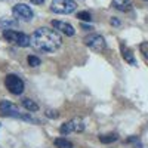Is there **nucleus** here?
<instances>
[{"mask_svg":"<svg viewBox=\"0 0 148 148\" xmlns=\"http://www.w3.org/2000/svg\"><path fill=\"white\" fill-rule=\"evenodd\" d=\"M30 39L33 47L40 52H55L62 45V37H61L59 31L47 27L37 28Z\"/></svg>","mask_w":148,"mask_h":148,"instance_id":"1","label":"nucleus"},{"mask_svg":"<svg viewBox=\"0 0 148 148\" xmlns=\"http://www.w3.org/2000/svg\"><path fill=\"white\" fill-rule=\"evenodd\" d=\"M121 53H123V58H125L130 65H136V59H135V56H133L130 49H126L125 46L121 45Z\"/></svg>","mask_w":148,"mask_h":148,"instance_id":"13","label":"nucleus"},{"mask_svg":"<svg viewBox=\"0 0 148 148\" xmlns=\"http://www.w3.org/2000/svg\"><path fill=\"white\" fill-rule=\"evenodd\" d=\"M84 130V123L82 119L79 117H74L68 121H65L62 126H61L59 132L61 135H70V133H80Z\"/></svg>","mask_w":148,"mask_h":148,"instance_id":"7","label":"nucleus"},{"mask_svg":"<svg viewBox=\"0 0 148 148\" xmlns=\"http://www.w3.org/2000/svg\"><path fill=\"white\" fill-rule=\"evenodd\" d=\"M113 8L120 10V12H129L132 9V2L130 0H113Z\"/></svg>","mask_w":148,"mask_h":148,"instance_id":"10","label":"nucleus"},{"mask_svg":"<svg viewBox=\"0 0 148 148\" xmlns=\"http://www.w3.org/2000/svg\"><path fill=\"white\" fill-rule=\"evenodd\" d=\"M84 45L88 47H90L92 51H95V52H104L107 49L105 39L101 34H96V33H92L89 36H86L84 37Z\"/></svg>","mask_w":148,"mask_h":148,"instance_id":"4","label":"nucleus"},{"mask_svg":"<svg viewBox=\"0 0 148 148\" xmlns=\"http://www.w3.org/2000/svg\"><path fill=\"white\" fill-rule=\"evenodd\" d=\"M5 86L12 95H22L24 92V82L16 74H8L5 79Z\"/></svg>","mask_w":148,"mask_h":148,"instance_id":"5","label":"nucleus"},{"mask_svg":"<svg viewBox=\"0 0 148 148\" xmlns=\"http://www.w3.org/2000/svg\"><path fill=\"white\" fill-rule=\"evenodd\" d=\"M82 27H83L84 30H90V27H88V25H84V24H82Z\"/></svg>","mask_w":148,"mask_h":148,"instance_id":"21","label":"nucleus"},{"mask_svg":"<svg viewBox=\"0 0 148 148\" xmlns=\"http://www.w3.org/2000/svg\"><path fill=\"white\" fill-rule=\"evenodd\" d=\"M144 2H148V0H144Z\"/></svg>","mask_w":148,"mask_h":148,"instance_id":"22","label":"nucleus"},{"mask_svg":"<svg viewBox=\"0 0 148 148\" xmlns=\"http://www.w3.org/2000/svg\"><path fill=\"white\" fill-rule=\"evenodd\" d=\"M117 139H119L117 133H107V135H101V136H99V141L102 144H113Z\"/></svg>","mask_w":148,"mask_h":148,"instance_id":"14","label":"nucleus"},{"mask_svg":"<svg viewBox=\"0 0 148 148\" xmlns=\"http://www.w3.org/2000/svg\"><path fill=\"white\" fill-rule=\"evenodd\" d=\"M52 27H53L56 31L62 33V34H65V36H68V37L74 36V33H76V30H74V27L71 25V24L64 22V21H56V19H53V21H52Z\"/></svg>","mask_w":148,"mask_h":148,"instance_id":"9","label":"nucleus"},{"mask_svg":"<svg viewBox=\"0 0 148 148\" xmlns=\"http://www.w3.org/2000/svg\"><path fill=\"white\" fill-rule=\"evenodd\" d=\"M110 24H111L113 27H120V25H121V22H120L117 18H111V19H110Z\"/></svg>","mask_w":148,"mask_h":148,"instance_id":"19","label":"nucleus"},{"mask_svg":"<svg viewBox=\"0 0 148 148\" xmlns=\"http://www.w3.org/2000/svg\"><path fill=\"white\" fill-rule=\"evenodd\" d=\"M0 113H2L3 116L6 117H14V119H25V114H22L19 108L14 104V102H10V101H6L3 99L2 102H0Z\"/></svg>","mask_w":148,"mask_h":148,"instance_id":"8","label":"nucleus"},{"mask_svg":"<svg viewBox=\"0 0 148 148\" xmlns=\"http://www.w3.org/2000/svg\"><path fill=\"white\" fill-rule=\"evenodd\" d=\"M46 116H47V117H51V119H58V116H59V114L56 113V111L47 110V111H46Z\"/></svg>","mask_w":148,"mask_h":148,"instance_id":"18","label":"nucleus"},{"mask_svg":"<svg viewBox=\"0 0 148 148\" xmlns=\"http://www.w3.org/2000/svg\"><path fill=\"white\" fill-rule=\"evenodd\" d=\"M21 104H22V107L25 110H28L30 113H36V111H39V105H37L34 101H31L30 98H24V99L21 101Z\"/></svg>","mask_w":148,"mask_h":148,"instance_id":"12","label":"nucleus"},{"mask_svg":"<svg viewBox=\"0 0 148 148\" xmlns=\"http://www.w3.org/2000/svg\"><path fill=\"white\" fill-rule=\"evenodd\" d=\"M77 9V3L74 0H52L51 10L59 15H68L73 14Z\"/></svg>","mask_w":148,"mask_h":148,"instance_id":"3","label":"nucleus"},{"mask_svg":"<svg viewBox=\"0 0 148 148\" xmlns=\"http://www.w3.org/2000/svg\"><path fill=\"white\" fill-rule=\"evenodd\" d=\"M53 144H55L56 148H74V145L65 138H56Z\"/></svg>","mask_w":148,"mask_h":148,"instance_id":"15","label":"nucleus"},{"mask_svg":"<svg viewBox=\"0 0 148 148\" xmlns=\"http://www.w3.org/2000/svg\"><path fill=\"white\" fill-rule=\"evenodd\" d=\"M3 39L10 43H15L21 47H27L31 45V39L27 34L15 31V30H3Z\"/></svg>","mask_w":148,"mask_h":148,"instance_id":"2","label":"nucleus"},{"mask_svg":"<svg viewBox=\"0 0 148 148\" xmlns=\"http://www.w3.org/2000/svg\"><path fill=\"white\" fill-rule=\"evenodd\" d=\"M18 27V19L16 18H2L0 19V28L3 30H12Z\"/></svg>","mask_w":148,"mask_h":148,"instance_id":"11","label":"nucleus"},{"mask_svg":"<svg viewBox=\"0 0 148 148\" xmlns=\"http://www.w3.org/2000/svg\"><path fill=\"white\" fill-rule=\"evenodd\" d=\"M12 14L18 21H24V22H30L34 16L33 9L25 5V3H16L14 8H12Z\"/></svg>","mask_w":148,"mask_h":148,"instance_id":"6","label":"nucleus"},{"mask_svg":"<svg viewBox=\"0 0 148 148\" xmlns=\"http://www.w3.org/2000/svg\"><path fill=\"white\" fill-rule=\"evenodd\" d=\"M27 62H28V65L30 67H39L40 64H42V61L37 58V56H34V55H28V58H27Z\"/></svg>","mask_w":148,"mask_h":148,"instance_id":"17","label":"nucleus"},{"mask_svg":"<svg viewBox=\"0 0 148 148\" xmlns=\"http://www.w3.org/2000/svg\"><path fill=\"white\" fill-rule=\"evenodd\" d=\"M77 18H79L80 21H83V22H90V21H92V15L89 14L88 10L79 12V14H77Z\"/></svg>","mask_w":148,"mask_h":148,"instance_id":"16","label":"nucleus"},{"mask_svg":"<svg viewBox=\"0 0 148 148\" xmlns=\"http://www.w3.org/2000/svg\"><path fill=\"white\" fill-rule=\"evenodd\" d=\"M30 2H31L33 5H43L45 0H30Z\"/></svg>","mask_w":148,"mask_h":148,"instance_id":"20","label":"nucleus"}]
</instances>
